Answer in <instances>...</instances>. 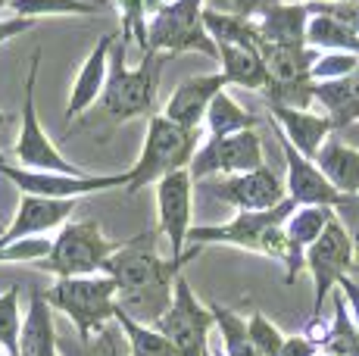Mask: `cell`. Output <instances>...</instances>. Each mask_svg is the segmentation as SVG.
Segmentation results:
<instances>
[{
  "instance_id": "7402d4cb",
  "label": "cell",
  "mask_w": 359,
  "mask_h": 356,
  "mask_svg": "<svg viewBox=\"0 0 359 356\" xmlns=\"http://www.w3.org/2000/svg\"><path fill=\"white\" fill-rule=\"evenodd\" d=\"M309 4H275L257 19L259 44L306 47Z\"/></svg>"
},
{
  "instance_id": "7c38bea8",
  "label": "cell",
  "mask_w": 359,
  "mask_h": 356,
  "mask_svg": "<svg viewBox=\"0 0 359 356\" xmlns=\"http://www.w3.org/2000/svg\"><path fill=\"white\" fill-rule=\"evenodd\" d=\"M0 175L10 178L22 194L50 197V200H79V197H85V194L126 188L128 184V172H119V175H60V172H41V169L10 166L4 156H0Z\"/></svg>"
},
{
  "instance_id": "4fadbf2b",
  "label": "cell",
  "mask_w": 359,
  "mask_h": 356,
  "mask_svg": "<svg viewBox=\"0 0 359 356\" xmlns=\"http://www.w3.org/2000/svg\"><path fill=\"white\" fill-rule=\"evenodd\" d=\"M266 166V153H262V141L253 132H234L225 138H212L203 147H197L194 160H191L188 172L194 182L212 175H241L253 172V169Z\"/></svg>"
},
{
  "instance_id": "816d5d0a",
  "label": "cell",
  "mask_w": 359,
  "mask_h": 356,
  "mask_svg": "<svg viewBox=\"0 0 359 356\" xmlns=\"http://www.w3.org/2000/svg\"><path fill=\"white\" fill-rule=\"evenodd\" d=\"M0 356H19V353H6V350H0Z\"/></svg>"
},
{
  "instance_id": "e0dca14e",
  "label": "cell",
  "mask_w": 359,
  "mask_h": 356,
  "mask_svg": "<svg viewBox=\"0 0 359 356\" xmlns=\"http://www.w3.org/2000/svg\"><path fill=\"white\" fill-rule=\"evenodd\" d=\"M225 88H229V85H225L222 72L184 78L182 85L172 91V97H169V104H165L163 116L169 122H175V125L197 132V128L203 125V116H206V109H210L212 97H216L219 91H225Z\"/></svg>"
},
{
  "instance_id": "6da1fadb",
  "label": "cell",
  "mask_w": 359,
  "mask_h": 356,
  "mask_svg": "<svg viewBox=\"0 0 359 356\" xmlns=\"http://www.w3.org/2000/svg\"><path fill=\"white\" fill-rule=\"evenodd\" d=\"M178 272L182 263L163 259L156 253V231H144L122 241L100 266V275L113 278L116 285V306L150 328L169 310Z\"/></svg>"
},
{
  "instance_id": "bcb514c9",
  "label": "cell",
  "mask_w": 359,
  "mask_h": 356,
  "mask_svg": "<svg viewBox=\"0 0 359 356\" xmlns=\"http://www.w3.org/2000/svg\"><path fill=\"white\" fill-rule=\"evenodd\" d=\"M163 4H169V0H144V6H147V16H150L154 10H160Z\"/></svg>"
},
{
  "instance_id": "f35d334b",
  "label": "cell",
  "mask_w": 359,
  "mask_h": 356,
  "mask_svg": "<svg viewBox=\"0 0 359 356\" xmlns=\"http://www.w3.org/2000/svg\"><path fill=\"white\" fill-rule=\"evenodd\" d=\"M334 213H341L337 219L344 222L350 241H353V269H350V278L359 285V194L356 197H341V203L334 207Z\"/></svg>"
},
{
  "instance_id": "681fc988",
  "label": "cell",
  "mask_w": 359,
  "mask_h": 356,
  "mask_svg": "<svg viewBox=\"0 0 359 356\" xmlns=\"http://www.w3.org/2000/svg\"><path fill=\"white\" fill-rule=\"evenodd\" d=\"M212 356H225V353H222V350H216V347H212Z\"/></svg>"
},
{
  "instance_id": "db71d44e",
  "label": "cell",
  "mask_w": 359,
  "mask_h": 356,
  "mask_svg": "<svg viewBox=\"0 0 359 356\" xmlns=\"http://www.w3.org/2000/svg\"><path fill=\"white\" fill-rule=\"evenodd\" d=\"M0 235H4V225H0Z\"/></svg>"
},
{
  "instance_id": "6f0895ef",
  "label": "cell",
  "mask_w": 359,
  "mask_h": 356,
  "mask_svg": "<svg viewBox=\"0 0 359 356\" xmlns=\"http://www.w3.org/2000/svg\"><path fill=\"white\" fill-rule=\"evenodd\" d=\"M210 350H212V347H210Z\"/></svg>"
},
{
  "instance_id": "8d00e7d4",
  "label": "cell",
  "mask_w": 359,
  "mask_h": 356,
  "mask_svg": "<svg viewBox=\"0 0 359 356\" xmlns=\"http://www.w3.org/2000/svg\"><path fill=\"white\" fill-rule=\"evenodd\" d=\"M275 4H281V0H203V10L225 13V16L238 19H259Z\"/></svg>"
},
{
  "instance_id": "d4e9b609",
  "label": "cell",
  "mask_w": 359,
  "mask_h": 356,
  "mask_svg": "<svg viewBox=\"0 0 359 356\" xmlns=\"http://www.w3.org/2000/svg\"><path fill=\"white\" fill-rule=\"evenodd\" d=\"M219 63H222L225 85H238V88H247V91H266L269 88V72L259 50L219 44Z\"/></svg>"
},
{
  "instance_id": "11a10c76",
  "label": "cell",
  "mask_w": 359,
  "mask_h": 356,
  "mask_svg": "<svg viewBox=\"0 0 359 356\" xmlns=\"http://www.w3.org/2000/svg\"><path fill=\"white\" fill-rule=\"evenodd\" d=\"M353 4H359V0H353Z\"/></svg>"
},
{
  "instance_id": "52a82bcc",
  "label": "cell",
  "mask_w": 359,
  "mask_h": 356,
  "mask_svg": "<svg viewBox=\"0 0 359 356\" xmlns=\"http://www.w3.org/2000/svg\"><path fill=\"white\" fill-rule=\"evenodd\" d=\"M147 50L160 57L197 50L210 60H219V47L203 29V0H169L147 19Z\"/></svg>"
},
{
  "instance_id": "f546056e",
  "label": "cell",
  "mask_w": 359,
  "mask_h": 356,
  "mask_svg": "<svg viewBox=\"0 0 359 356\" xmlns=\"http://www.w3.org/2000/svg\"><path fill=\"white\" fill-rule=\"evenodd\" d=\"M113 319H116V325L122 328V334H126V341H128V356H178L175 347H172L156 328L135 322L131 316H126L119 306H116Z\"/></svg>"
},
{
  "instance_id": "ffe728a7",
  "label": "cell",
  "mask_w": 359,
  "mask_h": 356,
  "mask_svg": "<svg viewBox=\"0 0 359 356\" xmlns=\"http://www.w3.org/2000/svg\"><path fill=\"white\" fill-rule=\"evenodd\" d=\"M116 35H103L94 50L88 53V60L81 63L79 75H75V85H72V94H69V104H66V122L79 119L85 109H91L94 100H100V91H103V81H107V63H109V47H113Z\"/></svg>"
},
{
  "instance_id": "1f68e13d",
  "label": "cell",
  "mask_w": 359,
  "mask_h": 356,
  "mask_svg": "<svg viewBox=\"0 0 359 356\" xmlns=\"http://www.w3.org/2000/svg\"><path fill=\"white\" fill-rule=\"evenodd\" d=\"M10 10L22 19L38 16H100L97 6L85 0H10Z\"/></svg>"
},
{
  "instance_id": "d6a6232c",
  "label": "cell",
  "mask_w": 359,
  "mask_h": 356,
  "mask_svg": "<svg viewBox=\"0 0 359 356\" xmlns=\"http://www.w3.org/2000/svg\"><path fill=\"white\" fill-rule=\"evenodd\" d=\"M113 6H119L122 13V29H119V38L126 41H135L141 47V57L147 53V6L144 0H113Z\"/></svg>"
},
{
  "instance_id": "ba28073f",
  "label": "cell",
  "mask_w": 359,
  "mask_h": 356,
  "mask_svg": "<svg viewBox=\"0 0 359 356\" xmlns=\"http://www.w3.org/2000/svg\"><path fill=\"white\" fill-rule=\"evenodd\" d=\"M156 331L175 347L178 356H212L210 350V334H212V313L197 300L191 291V282L178 272L175 285H172V303L165 316L156 322Z\"/></svg>"
},
{
  "instance_id": "d6986e66",
  "label": "cell",
  "mask_w": 359,
  "mask_h": 356,
  "mask_svg": "<svg viewBox=\"0 0 359 356\" xmlns=\"http://www.w3.org/2000/svg\"><path fill=\"white\" fill-rule=\"evenodd\" d=\"M334 207H297L291 216L285 219V241H287V272L285 285H294L303 269V253L325 231V225L334 219Z\"/></svg>"
},
{
  "instance_id": "c3c4849f",
  "label": "cell",
  "mask_w": 359,
  "mask_h": 356,
  "mask_svg": "<svg viewBox=\"0 0 359 356\" xmlns=\"http://www.w3.org/2000/svg\"><path fill=\"white\" fill-rule=\"evenodd\" d=\"M316 356H337V353H325V350H319V353H316Z\"/></svg>"
},
{
  "instance_id": "836d02e7",
  "label": "cell",
  "mask_w": 359,
  "mask_h": 356,
  "mask_svg": "<svg viewBox=\"0 0 359 356\" xmlns=\"http://www.w3.org/2000/svg\"><path fill=\"white\" fill-rule=\"evenodd\" d=\"M19 328H22V313H19V287H6L0 294V350L16 353L19 347Z\"/></svg>"
},
{
  "instance_id": "d590c367",
  "label": "cell",
  "mask_w": 359,
  "mask_h": 356,
  "mask_svg": "<svg viewBox=\"0 0 359 356\" xmlns=\"http://www.w3.org/2000/svg\"><path fill=\"white\" fill-rule=\"evenodd\" d=\"M47 250H50L47 238H19L13 244H4L0 263H38L47 256Z\"/></svg>"
},
{
  "instance_id": "f6af8a7d",
  "label": "cell",
  "mask_w": 359,
  "mask_h": 356,
  "mask_svg": "<svg viewBox=\"0 0 359 356\" xmlns=\"http://www.w3.org/2000/svg\"><path fill=\"white\" fill-rule=\"evenodd\" d=\"M85 4H91V6H97L100 13H107L109 6H113V0H85Z\"/></svg>"
},
{
  "instance_id": "7a4b0ae2",
  "label": "cell",
  "mask_w": 359,
  "mask_h": 356,
  "mask_svg": "<svg viewBox=\"0 0 359 356\" xmlns=\"http://www.w3.org/2000/svg\"><path fill=\"white\" fill-rule=\"evenodd\" d=\"M126 41L116 35L109 47V63H107V81L100 91V109L107 119L113 122H128L137 116H154L156 109V94H160V75H163V60L160 53L147 50L135 69L126 66Z\"/></svg>"
},
{
  "instance_id": "44dd1931",
  "label": "cell",
  "mask_w": 359,
  "mask_h": 356,
  "mask_svg": "<svg viewBox=\"0 0 359 356\" xmlns=\"http://www.w3.org/2000/svg\"><path fill=\"white\" fill-rule=\"evenodd\" d=\"M316 169L341 197L359 194V150L344 144L337 135H328L325 144L313 156Z\"/></svg>"
},
{
  "instance_id": "5b68a950",
  "label": "cell",
  "mask_w": 359,
  "mask_h": 356,
  "mask_svg": "<svg viewBox=\"0 0 359 356\" xmlns=\"http://www.w3.org/2000/svg\"><path fill=\"white\" fill-rule=\"evenodd\" d=\"M50 310H60L72 322L75 338H91L97 328L113 322L116 313V285L107 275H79L57 278L53 287L44 291Z\"/></svg>"
},
{
  "instance_id": "ee69618b",
  "label": "cell",
  "mask_w": 359,
  "mask_h": 356,
  "mask_svg": "<svg viewBox=\"0 0 359 356\" xmlns=\"http://www.w3.org/2000/svg\"><path fill=\"white\" fill-rule=\"evenodd\" d=\"M13 122H16V119H13L10 113H0V141H4V135L13 128Z\"/></svg>"
},
{
  "instance_id": "f5cc1de1",
  "label": "cell",
  "mask_w": 359,
  "mask_h": 356,
  "mask_svg": "<svg viewBox=\"0 0 359 356\" xmlns=\"http://www.w3.org/2000/svg\"><path fill=\"white\" fill-rule=\"evenodd\" d=\"M0 250H4V238H0Z\"/></svg>"
},
{
  "instance_id": "8fae6325",
  "label": "cell",
  "mask_w": 359,
  "mask_h": 356,
  "mask_svg": "<svg viewBox=\"0 0 359 356\" xmlns=\"http://www.w3.org/2000/svg\"><path fill=\"white\" fill-rule=\"evenodd\" d=\"M303 266L309 269V275H313V282H316V313L313 316H319L322 306H325V297L334 291V285L341 282V278H347L350 269H353V241H350L347 228H344V222L337 216L331 219L325 225V231L306 247Z\"/></svg>"
},
{
  "instance_id": "484cf974",
  "label": "cell",
  "mask_w": 359,
  "mask_h": 356,
  "mask_svg": "<svg viewBox=\"0 0 359 356\" xmlns=\"http://www.w3.org/2000/svg\"><path fill=\"white\" fill-rule=\"evenodd\" d=\"M306 47L313 50H331V53H353L359 57V35L350 32L341 19L319 10V4H309V22H306Z\"/></svg>"
},
{
  "instance_id": "9a60e30c",
  "label": "cell",
  "mask_w": 359,
  "mask_h": 356,
  "mask_svg": "<svg viewBox=\"0 0 359 356\" xmlns=\"http://www.w3.org/2000/svg\"><path fill=\"white\" fill-rule=\"evenodd\" d=\"M275 138H278L281 153H285V163H287L285 194L291 197L297 207H337V203H341V194H337L325 178H322V172L316 169V163L297 153L278 128H275Z\"/></svg>"
},
{
  "instance_id": "9f6ffc18",
  "label": "cell",
  "mask_w": 359,
  "mask_h": 356,
  "mask_svg": "<svg viewBox=\"0 0 359 356\" xmlns=\"http://www.w3.org/2000/svg\"><path fill=\"white\" fill-rule=\"evenodd\" d=\"M313 4H316V0H313Z\"/></svg>"
},
{
  "instance_id": "5bb4252c",
  "label": "cell",
  "mask_w": 359,
  "mask_h": 356,
  "mask_svg": "<svg viewBox=\"0 0 359 356\" xmlns=\"http://www.w3.org/2000/svg\"><path fill=\"white\" fill-rule=\"evenodd\" d=\"M200 188L210 197H216V200L234 207L238 213H262V210L278 207L287 197L281 178L269 166H259V169H253V172H241V175L203 178Z\"/></svg>"
},
{
  "instance_id": "cb8c5ba5",
  "label": "cell",
  "mask_w": 359,
  "mask_h": 356,
  "mask_svg": "<svg viewBox=\"0 0 359 356\" xmlns=\"http://www.w3.org/2000/svg\"><path fill=\"white\" fill-rule=\"evenodd\" d=\"M313 104H322L331 125L344 128L359 119V63L356 69L334 81H313Z\"/></svg>"
},
{
  "instance_id": "ac0fdd59",
  "label": "cell",
  "mask_w": 359,
  "mask_h": 356,
  "mask_svg": "<svg viewBox=\"0 0 359 356\" xmlns=\"http://www.w3.org/2000/svg\"><path fill=\"white\" fill-rule=\"evenodd\" d=\"M79 200H50V197H32L22 194L19 210L13 216V225L4 228V244H13L19 238H41L44 231L66 225V219L75 213Z\"/></svg>"
},
{
  "instance_id": "83f0119b",
  "label": "cell",
  "mask_w": 359,
  "mask_h": 356,
  "mask_svg": "<svg viewBox=\"0 0 359 356\" xmlns=\"http://www.w3.org/2000/svg\"><path fill=\"white\" fill-rule=\"evenodd\" d=\"M203 122H206V128H210L212 138H225V135L250 132V128H257L259 125V116H253L250 109L234 104L229 91H219L216 97H212L210 109H206Z\"/></svg>"
},
{
  "instance_id": "60d3db41",
  "label": "cell",
  "mask_w": 359,
  "mask_h": 356,
  "mask_svg": "<svg viewBox=\"0 0 359 356\" xmlns=\"http://www.w3.org/2000/svg\"><path fill=\"white\" fill-rule=\"evenodd\" d=\"M316 353H319V347H316L309 338H303V334H291V338H285L278 356H316Z\"/></svg>"
},
{
  "instance_id": "b9f144b4",
  "label": "cell",
  "mask_w": 359,
  "mask_h": 356,
  "mask_svg": "<svg viewBox=\"0 0 359 356\" xmlns=\"http://www.w3.org/2000/svg\"><path fill=\"white\" fill-rule=\"evenodd\" d=\"M341 297H344V303H347V310H350V319H353V325H356V331H359V285L353 282V278H341Z\"/></svg>"
},
{
  "instance_id": "603a6c76",
  "label": "cell",
  "mask_w": 359,
  "mask_h": 356,
  "mask_svg": "<svg viewBox=\"0 0 359 356\" xmlns=\"http://www.w3.org/2000/svg\"><path fill=\"white\" fill-rule=\"evenodd\" d=\"M19 356H60L57 353V325H53V310L47 306L44 291L34 287L29 300V313L22 316L19 328Z\"/></svg>"
},
{
  "instance_id": "74e56055",
  "label": "cell",
  "mask_w": 359,
  "mask_h": 356,
  "mask_svg": "<svg viewBox=\"0 0 359 356\" xmlns=\"http://www.w3.org/2000/svg\"><path fill=\"white\" fill-rule=\"evenodd\" d=\"M359 57L353 53H325V57H319L313 63V81H334V78H344V75H350L356 69Z\"/></svg>"
},
{
  "instance_id": "7dc6e473",
  "label": "cell",
  "mask_w": 359,
  "mask_h": 356,
  "mask_svg": "<svg viewBox=\"0 0 359 356\" xmlns=\"http://www.w3.org/2000/svg\"><path fill=\"white\" fill-rule=\"evenodd\" d=\"M316 4H341V0H316Z\"/></svg>"
},
{
  "instance_id": "4dcf8cb0",
  "label": "cell",
  "mask_w": 359,
  "mask_h": 356,
  "mask_svg": "<svg viewBox=\"0 0 359 356\" xmlns=\"http://www.w3.org/2000/svg\"><path fill=\"white\" fill-rule=\"evenodd\" d=\"M210 313H212V325H216L219 338H222L219 350L225 356H259L250 334H247V322L241 319L238 313L225 310V306H210Z\"/></svg>"
},
{
  "instance_id": "e575fe53",
  "label": "cell",
  "mask_w": 359,
  "mask_h": 356,
  "mask_svg": "<svg viewBox=\"0 0 359 356\" xmlns=\"http://www.w3.org/2000/svg\"><path fill=\"white\" fill-rule=\"evenodd\" d=\"M247 334H250L253 347L259 350V356H278L281 353V344H285V334L278 331L275 322H269L262 313H253L247 319Z\"/></svg>"
},
{
  "instance_id": "2e32d148",
  "label": "cell",
  "mask_w": 359,
  "mask_h": 356,
  "mask_svg": "<svg viewBox=\"0 0 359 356\" xmlns=\"http://www.w3.org/2000/svg\"><path fill=\"white\" fill-rule=\"evenodd\" d=\"M269 116L266 119L278 128L287 138V144L297 150L300 156L313 160L316 150L325 144V138L334 132L331 119L325 113H313V109H294V107H281V104H266Z\"/></svg>"
},
{
  "instance_id": "f1b7e54d",
  "label": "cell",
  "mask_w": 359,
  "mask_h": 356,
  "mask_svg": "<svg viewBox=\"0 0 359 356\" xmlns=\"http://www.w3.org/2000/svg\"><path fill=\"white\" fill-rule=\"evenodd\" d=\"M203 29L210 35L212 44H231V47H250L259 50V32H257V19H238V16H225V13H212L203 10Z\"/></svg>"
},
{
  "instance_id": "9c48e42d",
  "label": "cell",
  "mask_w": 359,
  "mask_h": 356,
  "mask_svg": "<svg viewBox=\"0 0 359 356\" xmlns=\"http://www.w3.org/2000/svg\"><path fill=\"white\" fill-rule=\"evenodd\" d=\"M156 216H160V235H165L169 241V259L188 266L203 250H188V231L194 219V178L188 169H178L156 182Z\"/></svg>"
},
{
  "instance_id": "8992f818",
  "label": "cell",
  "mask_w": 359,
  "mask_h": 356,
  "mask_svg": "<svg viewBox=\"0 0 359 356\" xmlns=\"http://www.w3.org/2000/svg\"><path fill=\"white\" fill-rule=\"evenodd\" d=\"M122 241L103 235L100 222L85 219V222H66L60 235L50 241L44 259H38V269L50 272L57 278H79V275H97L107 256L119 247Z\"/></svg>"
},
{
  "instance_id": "30bf717a",
  "label": "cell",
  "mask_w": 359,
  "mask_h": 356,
  "mask_svg": "<svg viewBox=\"0 0 359 356\" xmlns=\"http://www.w3.org/2000/svg\"><path fill=\"white\" fill-rule=\"evenodd\" d=\"M38 69H41V50H34L29 78H25V100H22V125H19V138L13 144V153L22 163V169H41V172H60V175H85L79 166L66 160L57 150V144L47 138L41 128L38 107H34V88H38Z\"/></svg>"
},
{
  "instance_id": "ab89813d",
  "label": "cell",
  "mask_w": 359,
  "mask_h": 356,
  "mask_svg": "<svg viewBox=\"0 0 359 356\" xmlns=\"http://www.w3.org/2000/svg\"><path fill=\"white\" fill-rule=\"evenodd\" d=\"M34 29V19H22V16H10V19H0V44L4 41H13L25 32Z\"/></svg>"
},
{
  "instance_id": "7bdbcfd3",
  "label": "cell",
  "mask_w": 359,
  "mask_h": 356,
  "mask_svg": "<svg viewBox=\"0 0 359 356\" xmlns=\"http://www.w3.org/2000/svg\"><path fill=\"white\" fill-rule=\"evenodd\" d=\"M331 135H337L344 144H350V147L359 150V119L350 122V125H344V128H337V132H331Z\"/></svg>"
},
{
  "instance_id": "4316f807",
  "label": "cell",
  "mask_w": 359,
  "mask_h": 356,
  "mask_svg": "<svg viewBox=\"0 0 359 356\" xmlns=\"http://www.w3.org/2000/svg\"><path fill=\"white\" fill-rule=\"evenodd\" d=\"M57 353L60 356H128V341L122 328L107 322L91 338H60L57 334Z\"/></svg>"
},
{
  "instance_id": "f907efd6",
  "label": "cell",
  "mask_w": 359,
  "mask_h": 356,
  "mask_svg": "<svg viewBox=\"0 0 359 356\" xmlns=\"http://www.w3.org/2000/svg\"><path fill=\"white\" fill-rule=\"evenodd\" d=\"M4 6H10V0H0V10H4Z\"/></svg>"
},
{
  "instance_id": "3957f363",
  "label": "cell",
  "mask_w": 359,
  "mask_h": 356,
  "mask_svg": "<svg viewBox=\"0 0 359 356\" xmlns=\"http://www.w3.org/2000/svg\"><path fill=\"white\" fill-rule=\"evenodd\" d=\"M297 210L291 197L278 203L272 210L262 213H238L231 222L225 225H200V228L188 231V241L194 247H206V244H231L241 250H253L262 256L281 259L287 266V241H285V219Z\"/></svg>"
},
{
  "instance_id": "277c9868",
  "label": "cell",
  "mask_w": 359,
  "mask_h": 356,
  "mask_svg": "<svg viewBox=\"0 0 359 356\" xmlns=\"http://www.w3.org/2000/svg\"><path fill=\"white\" fill-rule=\"evenodd\" d=\"M197 141H200V128H182L175 122H169L165 116H150L147 119V138H144L141 160L128 169V194H137L147 184H156L160 178L188 169L191 160L197 153Z\"/></svg>"
}]
</instances>
